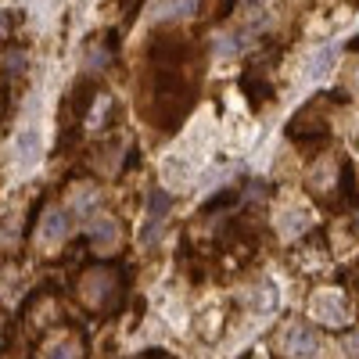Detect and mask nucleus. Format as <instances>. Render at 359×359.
Listing matches in <instances>:
<instances>
[{"instance_id":"nucleus-1","label":"nucleus","mask_w":359,"mask_h":359,"mask_svg":"<svg viewBox=\"0 0 359 359\" xmlns=\"http://www.w3.org/2000/svg\"><path fill=\"white\" fill-rule=\"evenodd\" d=\"M309 313L327 323V327H345L348 323V306H345V298L334 294V291H320L309 298Z\"/></svg>"},{"instance_id":"nucleus-2","label":"nucleus","mask_w":359,"mask_h":359,"mask_svg":"<svg viewBox=\"0 0 359 359\" xmlns=\"http://www.w3.org/2000/svg\"><path fill=\"white\" fill-rule=\"evenodd\" d=\"M284 355L287 359H316L320 355V338L302 323H291L284 331Z\"/></svg>"},{"instance_id":"nucleus-3","label":"nucleus","mask_w":359,"mask_h":359,"mask_svg":"<svg viewBox=\"0 0 359 359\" xmlns=\"http://www.w3.org/2000/svg\"><path fill=\"white\" fill-rule=\"evenodd\" d=\"M65 237H69V216L62 212V208H47L43 223H40V241L47 248H54V245H62Z\"/></svg>"},{"instance_id":"nucleus-4","label":"nucleus","mask_w":359,"mask_h":359,"mask_svg":"<svg viewBox=\"0 0 359 359\" xmlns=\"http://www.w3.org/2000/svg\"><path fill=\"white\" fill-rule=\"evenodd\" d=\"M86 233H90V241H94V248H101V252L118 245V226L111 219H94L86 226Z\"/></svg>"},{"instance_id":"nucleus-5","label":"nucleus","mask_w":359,"mask_h":359,"mask_svg":"<svg viewBox=\"0 0 359 359\" xmlns=\"http://www.w3.org/2000/svg\"><path fill=\"white\" fill-rule=\"evenodd\" d=\"M40 151H43L40 133H36V130H25V133L18 137V165H22V169L36 165V162H40Z\"/></svg>"},{"instance_id":"nucleus-6","label":"nucleus","mask_w":359,"mask_h":359,"mask_svg":"<svg viewBox=\"0 0 359 359\" xmlns=\"http://www.w3.org/2000/svg\"><path fill=\"white\" fill-rule=\"evenodd\" d=\"M334 62H338V47H320L313 57H309V65H306V76L309 79H323L327 72L334 69Z\"/></svg>"},{"instance_id":"nucleus-7","label":"nucleus","mask_w":359,"mask_h":359,"mask_svg":"<svg viewBox=\"0 0 359 359\" xmlns=\"http://www.w3.org/2000/svg\"><path fill=\"white\" fill-rule=\"evenodd\" d=\"M43 359H83V345L76 338H65V341H57L43 352Z\"/></svg>"},{"instance_id":"nucleus-8","label":"nucleus","mask_w":359,"mask_h":359,"mask_svg":"<svg viewBox=\"0 0 359 359\" xmlns=\"http://www.w3.org/2000/svg\"><path fill=\"white\" fill-rule=\"evenodd\" d=\"M169 208H172L169 194H165V191H155V194H151V205H147V219H151V223H162V216L169 212Z\"/></svg>"},{"instance_id":"nucleus-9","label":"nucleus","mask_w":359,"mask_h":359,"mask_svg":"<svg viewBox=\"0 0 359 359\" xmlns=\"http://www.w3.org/2000/svg\"><path fill=\"white\" fill-rule=\"evenodd\" d=\"M306 226H309V216H306V212H284V216H280V230H284L287 237L302 233Z\"/></svg>"},{"instance_id":"nucleus-10","label":"nucleus","mask_w":359,"mask_h":359,"mask_svg":"<svg viewBox=\"0 0 359 359\" xmlns=\"http://www.w3.org/2000/svg\"><path fill=\"white\" fill-rule=\"evenodd\" d=\"M341 348H345L348 359H359V334H345L341 338Z\"/></svg>"},{"instance_id":"nucleus-11","label":"nucleus","mask_w":359,"mask_h":359,"mask_svg":"<svg viewBox=\"0 0 359 359\" xmlns=\"http://www.w3.org/2000/svg\"><path fill=\"white\" fill-rule=\"evenodd\" d=\"M355 223H359V216H355Z\"/></svg>"}]
</instances>
